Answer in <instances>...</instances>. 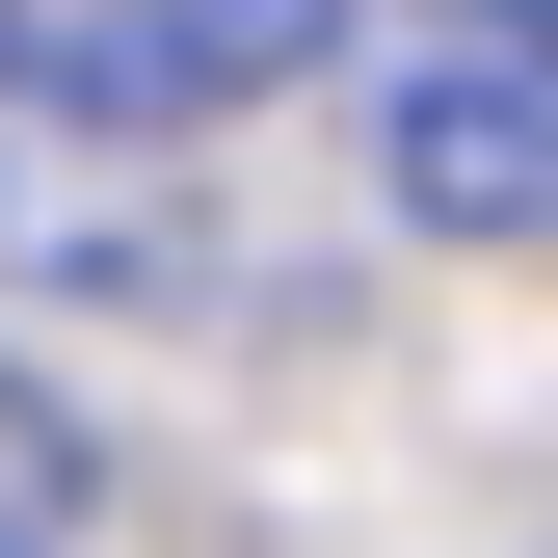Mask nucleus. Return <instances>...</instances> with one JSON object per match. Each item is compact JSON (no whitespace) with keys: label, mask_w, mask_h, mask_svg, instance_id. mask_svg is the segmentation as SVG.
<instances>
[{"label":"nucleus","mask_w":558,"mask_h":558,"mask_svg":"<svg viewBox=\"0 0 558 558\" xmlns=\"http://www.w3.org/2000/svg\"><path fill=\"white\" fill-rule=\"evenodd\" d=\"M53 532H81V426L0 373V558H53Z\"/></svg>","instance_id":"nucleus-3"},{"label":"nucleus","mask_w":558,"mask_h":558,"mask_svg":"<svg viewBox=\"0 0 558 558\" xmlns=\"http://www.w3.org/2000/svg\"><path fill=\"white\" fill-rule=\"evenodd\" d=\"M345 107L426 240H558V0H345Z\"/></svg>","instance_id":"nucleus-1"},{"label":"nucleus","mask_w":558,"mask_h":558,"mask_svg":"<svg viewBox=\"0 0 558 558\" xmlns=\"http://www.w3.org/2000/svg\"><path fill=\"white\" fill-rule=\"evenodd\" d=\"M319 53H345V0H0V107H53V133H214Z\"/></svg>","instance_id":"nucleus-2"}]
</instances>
